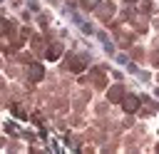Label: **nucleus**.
I'll list each match as a JSON object with an SVG mask.
<instances>
[{
  "label": "nucleus",
  "instance_id": "f257e3e1",
  "mask_svg": "<svg viewBox=\"0 0 159 154\" xmlns=\"http://www.w3.org/2000/svg\"><path fill=\"white\" fill-rule=\"evenodd\" d=\"M122 104H124V109H127V112H134V109L139 107V99H137V97H124V102H122Z\"/></svg>",
  "mask_w": 159,
  "mask_h": 154
},
{
  "label": "nucleus",
  "instance_id": "f03ea898",
  "mask_svg": "<svg viewBox=\"0 0 159 154\" xmlns=\"http://www.w3.org/2000/svg\"><path fill=\"white\" fill-rule=\"evenodd\" d=\"M30 79H32V82L42 79V67H40V65H30Z\"/></svg>",
  "mask_w": 159,
  "mask_h": 154
},
{
  "label": "nucleus",
  "instance_id": "7ed1b4c3",
  "mask_svg": "<svg viewBox=\"0 0 159 154\" xmlns=\"http://www.w3.org/2000/svg\"><path fill=\"white\" fill-rule=\"evenodd\" d=\"M72 17H75V22H77V25L82 27V32H87V35L92 32V27H89V22H84V20H82V17H77V15H72Z\"/></svg>",
  "mask_w": 159,
  "mask_h": 154
},
{
  "label": "nucleus",
  "instance_id": "20e7f679",
  "mask_svg": "<svg viewBox=\"0 0 159 154\" xmlns=\"http://www.w3.org/2000/svg\"><path fill=\"white\" fill-rule=\"evenodd\" d=\"M87 65V57H77V60H72V70H82Z\"/></svg>",
  "mask_w": 159,
  "mask_h": 154
},
{
  "label": "nucleus",
  "instance_id": "39448f33",
  "mask_svg": "<svg viewBox=\"0 0 159 154\" xmlns=\"http://www.w3.org/2000/svg\"><path fill=\"white\" fill-rule=\"evenodd\" d=\"M47 57H50V60H57V57H60V47H57V45H52V47H50V52H47Z\"/></svg>",
  "mask_w": 159,
  "mask_h": 154
},
{
  "label": "nucleus",
  "instance_id": "423d86ee",
  "mask_svg": "<svg viewBox=\"0 0 159 154\" xmlns=\"http://www.w3.org/2000/svg\"><path fill=\"white\" fill-rule=\"evenodd\" d=\"M12 112H15V117H20V119H25V117H27V114H25L20 107H12Z\"/></svg>",
  "mask_w": 159,
  "mask_h": 154
},
{
  "label": "nucleus",
  "instance_id": "0eeeda50",
  "mask_svg": "<svg viewBox=\"0 0 159 154\" xmlns=\"http://www.w3.org/2000/svg\"><path fill=\"white\" fill-rule=\"evenodd\" d=\"M109 97H112V99H119V87H114V89L109 92Z\"/></svg>",
  "mask_w": 159,
  "mask_h": 154
},
{
  "label": "nucleus",
  "instance_id": "6e6552de",
  "mask_svg": "<svg viewBox=\"0 0 159 154\" xmlns=\"http://www.w3.org/2000/svg\"><path fill=\"white\" fill-rule=\"evenodd\" d=\"M97 2H99V0H84V5H89V7H94Z\"/></svg>",
  "mask_w": 159,
  "mask_h": 154
}]
</instances>
